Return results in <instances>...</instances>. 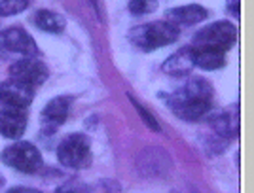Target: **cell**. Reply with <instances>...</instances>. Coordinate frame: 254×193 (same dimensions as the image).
I'll list each match as a JSON object with an SVG mask.
<instances>
[{
    "instance_id": "23",
    "label": "cell",
    "mask_w": 254,
    "mask_h": 193,
    "mask_svg": "<svg viewBox=\"0 0 254 193\" xmlns=\"http://www.w3.org/2000/svg\"><path fill=\"white\" fill-rule=\"evenodd\" d=\"M91 4H93V8H95V10L99 8V6H97V0H91Z\"/></svg>"
},
{
    "instance_id": "8",
    "label": "cell",
    "mask_w": 254,
    "mask_h": 193,
    "mask_svg": "<svg viewBox=\"0 0 254 193\" xmlns=\"http://www.w3.org/2000/svg\"><path fill=\"white\" fill-rule=\"evenodd\" d=\"M72 98L66 95L55 96L52 98L40 114V125H42L44 135H53L57 129L63 125L68 118V110H70Z\"/></svg>"
},
{
    "instance_id": "18",
    "label": "cell",
    "mask_w": 254,
    "mask_h": 193,
    "mask_svg": "<svg viewBox=\"0 0 254 193\" xmlns=\"http://www.w3.org/2000/svg\"><path fill=\"white\" fill-rule=\"evenodd\" d=\"M158 10V0H129V11L135 15H146Z\"/></svg>"
},
{
    "instance_id": "16",
    "label": "cell",
    "mask_w": 254,
    "mask_h": 193,
    "mask_svg": "<svg viewBox=\"0 0 254 193\" xmlns=\"http://www.w3.org/2000/svg\"><path fill=\"white\" fill-rule=\"evenodd\" d=\"M182 91L186 93V95L193 96V98H199V100H205V102H212V86L205 80V78H199V76H193L190 78L184 87H182Z\"/></svg>"
},
{
    "instance_id": "4",
    "label": "cell",
    "mask_w": 254,
    "mask_h": 193,
    "mask_svg": "<svg viewBox=\"0 0 254 193\" xmlns=\"http://www.w3.org/2000/svg\"><path fill=\"white\" fill-rule=\"evenodd\" d=\"M0 159L4 165H8L19 172H27V174H34L42 169V155H40L38 148L32 146L31 142L10 144L0 153Z\"/></svg>"
},
{
    "instance_id": "12",
    "label": "cell",
    "mask_w": 254,
    "mask_h": 193,
    "mask_svg": "<svg viewBox=\"0 0 254 193\" xmlns=\"http://www.w3.org/2000/svg\"><path fill=\"white\" fill-rule=\"evenodd\" d=\"M209 11L205 10L199 4H188V6H179V8H173L165 13V21L171 23L175 29H186L191 25H197L199 21L207 19Z\"/></svg>"
},
{
    "instance_id": "1",
    "label": "cell",
    "mask_w": 254,
    "mask_h": 193,
    "mask_svg": "<svg viewBox=\"0 0 254 193\" xmlns=\"http://www.w3.org/2000/svg\"><path fill=\"white\" fill-rule=\"evenodd\" d=\"M179 29H175L171 23L161 19V21L138 25V27L127 32V36H129V42L137 46L138 49L152 51V49H158V48L173 44L179 38Z\"/></svg>"
},
{
    "instance_id": "21",
    "label": "cell",
    "mask_w": 254,
    "mask_h": 193,
    "mask_svg": "<svg viewBox=\"0 0 254 193\" xmlns=\"http://www.w3.org/2000/svg\"><path fill=\"white\" fill-rule=\"evenodd\" d=\"M228 10L232 15H239V0H228Z\"/></svg>"
},
{
    "instance_id": "2",
    "label": "cell",
    "mask_w": 254,
    "mask_h": 193,
    "mask_svg": "<svg viewBox=\"0 0 254 193\" xmlns=\"http://www.w3.org/2000/svg\"><path fill=\"white\" fill-rule=\"evenodd\" d=\"M237 38V29L230 21H216L207 25L205 29L193 36V48L201 49H214L226 53Z\"/></svg>"
},
{
    "instance_id": "14",
    "label": "cell",
    "mask_w": 254,
    "mask_h": 193,
    "mask_svg": "<svg viewBox=\"0 0 254 193\" xmlns=\"http://www.w3.org/2000/svg\"><path fill=\"white\" fill-rule=\"evenodd\" d=\"M193 63H195V66L203 68V70H218L226 64V53L214 51V49L193 48Z\"/></svg>"
},
{
    "instance_id": "13",
    "label": "cell",
    "mask_w": 254,
    "mask_h": 193,
    "mask_svg": "<svg viewBox=\"0 0 254 193\" xmlns=\"http://www.w3.org/2000/svg\"><path fill=\"white\" fill-rule=\"evenodd\" d=\"M193 66H195V63H193V48H182L161 64V70L169 76H184L188 74Z\"/></svg>"
},
{
    "instance_id": "24",
    "label": "cell",
    "mask_w": 254,
    "mask_h": 193,
    "mask_svg": "<svg viewBox=\"0 0 254 193\" xmlns=\"http://www.w3.org/2000/svg\"><path fill=\"white\" fill-rule=\"evenodd\" d=\"M2 184H4V178H2V176H0V186H2Z\"/></svg>"
},
{
    "instance_id": "19",
    "label": "cell",
    "mask_w": 254,
    "mask_h": 193,
    "mask_svg": "<svg viewBox=\"0 0 254 193\" xmlns=\"http://www.w3.org/2000/svg\"><path fill=\"white\" fill-rule=\"evenodd\" d=\"M129 98H131L133 106L137 108L138 116L142 118V121H144V125H148V127L152 129V131H156V133H158V131H159V125H158V121L154 119V116H152V114H150L148 110H146V108H144L142 104H140V102H138L137 98H133V96H129Z\"/></svg>"
},
{
    "instance_id": "7",
    "label": "cell",
    "mask_w": 254,
    "mask_h": 193,
    "mask_svg": "<svg viewBox=\"0 0 254 193\" xmlns=\"http://www.w3.org/2000/svg\"><path fill=\"white\" fill-rule=\"evenodd\" d=\"M167 104L175 112V116H179L180 119H186V121H197V119L205 118L211 110V102L193 98V96L186 95L182 89L167 96Z\"/></svg>"
},
{
    "instance_id": "20",
    "label": "cell",
    "mask_w": 254,
    "mask_h": 193,
    "mask_svg": "<svg viewBox=\"0 0 254 193\" xmlns=\"http://www.w3.org/2000/svg\"><path fill=\"white\" fill-rule=\"evenodd\" d=\"M55 193H84V188H82L78 182H66Z\"/></svg>"
},
{
    "instance_id": "3",
    "label": "cell",
    "mask_w": 254,
    "mask_h": 193,
    "mask_svg": "<svg viewBox=\"0 0 254 193\" xmlns=\"http://www.w3.org/2000/svg\"><path fill=\"white\" fill-rule=\"evenodd\" d=\"M57 159L66 169H84L91 163L89 139L82 133H72L57 146Z\"/></svg>"
},
{
    "instance_id": "17",
    "label": "cell",
    "mask_w": 254,
    "mask_h": 193,
    "mask_svg": "<svg viewBox=\"0 0 254 193\" xmlns=\"http://www.w3.org/2000/svg\"><path fill=\"white\" fill-rule=\"evenodd\" d=\"M31 0H0V15L2 17H10L17 15L23 10H27Z\"/></svg>"
},
{
    "instance_id": "11",
    "label": "cell",
    "mask_w": 254,
    "mask_h": 193,
    "mask_svg": "<svg viewBox=\"0 0 254 193\" xmlns=\"http://www.w3.org/2000/svg\"><path fill=\"white\" fill-rule=\"evenodd\" d=\"M211 123L214 133L224 140H232L239 135V106L232 104V106L224 108L218 114L211 116Z\"/></svg>"
},
{
    "instance_id": "15",
    "label": "cell",
    "mask_w": 254,
    "mask_h": 193,
    "mask_svg": "<svg viewBox=\"0 0 254 193\" xmlns=\"http://www.w3.org/2000/svg\"><path fill=\"white\" fill-rule=\"evenodd\" d=\"M32 21H34V25H36L40 31L53 32V34L61 32L64 29V25H66L63 15H59V13H55V11H52V10H38L34 13Z\"/></svg>"
},
{
    "instance_id": "5",
    "label": "cell",
    "mask_w": 254,
    "mask_h": 193,
    "mask_svg": "<svg viewBox=\"0 0 254 193\" xmlns=\"http://www.w3.org/2000/svg\"><path fill=\"white\" fill-rule=\"evenodd\" d=\"M0 51L4 55H19L25 57H36L38 46L31 34L23 31L21 27H10L0 32Z\"/></svg>"
},
{
    "instance_id": "9",
    "label": "cell",
    "mask_w": 254,
    "mask_h": 193,
    "mask_svg": "<svg viewBox=\"0 0 254 193\" xmlns=\"http://www.w3.org/2000/svg\"><path fill=\"white\" fill-rule=\"evenodd\" d=\"M34 98V89L17 80H6L0 84V104L4 108H25Z\"/></svg>"
},
{
    "instance_id": "22",
    "label": "cell",
    "mask_w": 254,
    "mask_h": 193,
    "mask_svg": "<svg viewBox=\"0 0 254 193\" xmlns=\"http://www.w3.org/2000/svg\"><path fill=\"white\" fill-rule=\"evenodd\" d=\"M6 193H42V192L32 190V188H11L10 192H6Z\"/></svg>"
},
{
    "instance_id": "10",
    "label": "cell",
    "mask_w": 254,
    "mask_h": 193,
    "mask_svg": "<svg viewBox=\"0 0 254 193\" xmlns=\"http://www.w3.org/2000/svg\"><path fill=\"white\" fill-rule=\"evenodd\" d=\"M27 129V112L21 108H0V135L10 140L23 137Z\"/></svg>"
},
{
    "instance_id": "6",
    "label": "cell",
    "mask_w": 254,
    "mask_h": 193,
    "mask_svg": "<svg viewBox=\"0 0 254 193\" xmlns=\"http://www.w3.org/2000/svg\"><path fill=\"white\" fill-rule=\"evenodd\" d=\"M10 76L11 80H17L25 86L36 89L38 86H44L46 80H48V66L38 61L36 57H25L19 59L10 66Z\"/></svg>"
}]
</instances>
